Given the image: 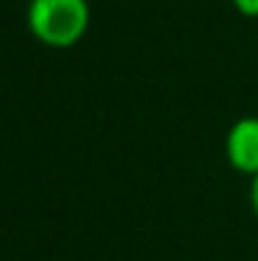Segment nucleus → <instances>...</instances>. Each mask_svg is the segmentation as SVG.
Here are the masks:
<instances>
[{
  "label": "nucleus",
  "instance_id": "obj_4",
  "mask_svg": "<svg viewBox=\"0 0 258 261\" xmlns=\"http://www.w3.org/2000/svg\"><path fill=\"white\" fill-rule=\"evenodd\" d=\"M250 206H253V211L258 214V175L250 178Z\"/></svg>",
  "mask_w": 258,
  "mask_h": 261
},
{
  "label": "nucleus",
  "instance_id": "obj_1",
  "mask_svg": "<svg viewBox=\"0 0 258 261\" xmlns=\"http://www.w3.org/2000/svg\"><path fill=\"white\" fill-rule=\"evenodd\" d=\"M28 31L50 50H70L86 36L92 22L89 0H28Z\"/></svg>",
  "mask_w": 258,
  "mask_h": 261
},
{
  "label": "nucleus",
  "instance_id": "obj_2",
  "mask_svg": "<svg viewBox=\"0 0 258 261\" xmlns=\"http://www.w3.org/2000/svg\"><path fill=\"white\" fill-rule=\"evenodd\" d=\"M225 156L231 167L244 175H258V117L236 120L225 136Z\"/></svg>",
  "mask_w": 258,
  "mask_h": 261
},
{
  "label": "nucleus",
  "instance_id": "obj_3",
  "mask_svg": "<svg viewBox=\"0 0 258 261\" xmlns=\"http://www.w3.org/2000/svg\"><path fill=\"white\" fill-rule=\"evenodd\" d=\"M233 9H236L242 17L258 20V0H233Z\"/></svg>",
  "mask_w": 258,
  "mask_h": 261
}]
</instances>
